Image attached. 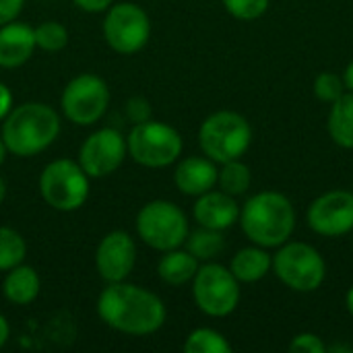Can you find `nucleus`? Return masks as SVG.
<instances>
[{
  "mask_svg": "<svg viewBox=\"0 0 353 353\" xmlns=\"http://www.w3.org/2000/svg\"><path fill=\"white\" fill-rule=\"evenodd\" d=\"M225 10L240 21H254L269 8V0H221Z\"/></svg>",
  "mask_w": 353,
  "mask_h": 353,
  "instance_id": "cd10ccee",
  "label": "nucleus"
},
{
  "mask_svg": "<svg viewBox=\"0 0 353 353\" xmlns=\"http://www.w3.org/2000/svg\"><path fill=\"white\" fill-rule=\"evenodd\" d=\"M217 184L223 192H228L232 196L246 194L250 184H252L250 168L246 163H242L240 159H232V161L221 163V170L217 172Z\"/></svg>",
  "mask_w": 353,
  "mask_h": 353,
  "instance_id": "5701e85b",
  "label": "nucleus"
},
{
  "mask_svg": "<svg viewBox=\"0 0 353 353\" xmlns=\"http://www.w3.org/2000/svg\"><path fill=\"white\" fill-rule=\"evenodd\" d=\"M252 143V128L248 120L230 110L215 112L205 118L199 130L201 151L215 163L240 159Z\"/></svg>",
  "mask_w": 353,
  "mask_h": 353,
  "instance_id": "20e7f679",
  "label": "nucleus"
},
{
  "mask_svg": "<svg viewBox=\"0 0 353 353\" xmlns=\"http://www.w3.org/2000/svg\"><path fill=\"white\" fill-rule=\"evenodd\" d=\"M60 105L72 124L91 126L105 114L110 105V87L101 77L83 72L64 87Z\"/></svg>",
  "mask_w": 353,
  "mask_h": 353,
  "instance_id": "9d476101",
  "label": "nucleus"
},
{
  "mask_svg": "<svg viewBox=\"0 0 353 353\" xmlns=\"http://www.w3.org/2000/svg\"><path fill=\"white\" fill-rule=\"evenodd\" d=\"M186 250L201 263H209L213 259H217L223 250H225V238L219 230H211V228H199L194 232H188L186 236Z\"/></svg>",
  "mask_w": 353,
  "mask_h": 353,
  "instance_id": "4be33fe9",
  "label": "nucleus"
},
{
  "mask_svg": "<svg viewBox=\"0 0 353 353\" xmlns=\"http://www.w3.org/2000/svg\"><path fill=\"white\" fill-rule=\"evenodd\" d=\"M186 353H230V341L215 329H196L184 341Z\"/></svg>",
  "mask_w": 353,
  "mask_h": 353,
  "instance_id": "b1692460",
  "label": "nucleus"
},
{
  "mask_svg": "<svg viewBox=\"0 0 353 353\" xmlns=\"http://www.w3.org/2000/svg\"><path fill=\"white\" fill-rule=\"evenodd\" d=\"M23 2L25 0H0V25L14 21L23 10Z\"/></svg>",
  "mask_w": 353,
  "mask_h": 353,
  "instance_id": "7c9ffc66",
  "label": "nucleus"
},
{
  "mask_svg": "<svg viewBox=\"0 0 353 353\" xmlns=\"http://www.w3.org/2000/svg\"><path fill=\"white\" fill-rule=\"evenodd\" d=\"M343 83H345V89H350L353 93V60L347 64V68L343 72Z\"/></svg>",
  "mask_w": 353,
  "mask_h": 353,
  "instance_id": "f704fd0d",
  "label": "nucleus"
},
{
  "mask_svg": "<svg viewBox=\"0 0 353 353\" xmlns=\"http://www.w3.org/2000/svg\"><path fill=\"white\" fill-rule=\"evenodd\" d=\"M137 263V246L128 232L116 230L110 232L97 246L95 267L103 281L118 283L124 281Z\"/></svg>",
  "mask_w": 353,
  "mask_h": 353,
  "instance_id": "4468645a",
  "label": "nucleus"
},
{
  "mask_svg": "<svg viewBox=\"0 0 353 353\" xmlns=\"http://www.w3.org/2000/svg\"><path fill=\"white\" fill-rule=\"evenodd\" d=\"M4 159H6V145H4V141H2V137H0V165H2Z\"/></svg>",
  "mask_w": 353,
  "mask_h": 353,
  "instance_id": "4c0bfd02",
  "label": "nucleus"
},
{
  "mask_svg": "<svg viewBox=\"0 0 353 353\" xmlns=\"http://www.w3.org/2000/svg\"><path fill=\"white\" fill-rule=\"evenodd\" d=\"M240 225L246 238L263 248H279L296 230L292 201L275 190L256 192L240 209Z\"/></svg>",
  "mask_w": 353,
  "mask_h": 353,
  "instance_id": "f03ea898",
  "label": "nucleus"
},
{
  "mask_svg": "<svg viewBox=\"0 0 353 353\" xmlns=\"http://www.w3.org/2000/svg\"><path fill=\"white\" fill-rule=\"evenodd\" d=\"M39 288H41V281H39V275L35 273V269L25 267L21 263L8 271L4 285H2V292L10 304L27 306L39 296Z\"/></svg>",
  "mask_w": 353,
  "mask_h": 353,
  "instance_id": "6ab92c4d",
  "label": "nucleus"
},
{
  "mask_svg": "<svg viewBox=\"0 0 353 353\" xmlns=\"http://www.w3.org/2000/svg\"><path fill=\"white\" fill-rule=\"evenodd\" d=\"M308 225L325 238H339L353 232V192L329 190L308 207Z\"/></svg>",
  "mask_w": 353,
  "mask_h": 353,
  "instance_id": "ddd939ff",
  "label": "nucleus"
},
{
  "mask_svg": "<svg viewBox=\"0 0 353 353\" xmlns=\"http://www.w3.org/2000/svg\"><path fill=\"white\" fill-rule=\"evenodd\" d=\"M196 271H199V261L188 250H180V248L168 250L157 265L159 279L176 288L192 281Z\"/></svg>",
  "mask_w": 353,
  "mask_h": 353,
  "instance_id": "aec40b11",
  "label": "nucleus"
},
{
  "mask_svg": "<svg viewBox=\"0 0 353 353\" xmlns=\"http://www.w3.org/2000/svg\"><path fill=\"white\" fill-rule=\"evenodd\" d=\"M35 31L25 23H4L0 25V66L17 68L25 64L35 50Z\"/></svg>",
  "mask_w": 353,
  "mask_h": 353,
  "instance_id": "dca6fc26",
  "label": "nucleus"
},
{
  "mask_svg": "<svg viewBox=\"0 0 353 353\" xmlns=\"http://www.w3.org/2000/svg\"><path fill=\"white\" fill-rule=\"evenodd\" d=\"M8 337H10V327H8L6 319L0 314V347L8 341Z\"/></svg>",
  "mask_w": 353,
  "mask_h": 353,
  "instance_id": "72a5a7b5",
  "label": "nucleus"
},
{
  "mask_svg": "<svg viewBox=\"0 0 353 353\" xmlns=\"http://www.w3.org/2000/svg\"><path fill=\"white\" fill-rule=\"evenodd\" d=\"M290 352L294 353H325L327 345L323 343V339L314 333H300L294 337V341L290 343Z\"/></svg>",
  "mask_w": 353,
  "mask_h": 353,
  "instance_id": "c85d7f7f",
  "label": "nucleus"
},
{
  "mask_svg": "<svg viewBox=\"0 0 353 353\" xmlns=\"http://www.w3.org/2000/svg\"><path fill=\"white\" fill-rule=\"evenodd\" d=\"M151 35L149 14L132 2L112 4L103 19V37L118 54H137Z\"/></svg>",
  "mask_w": 353,
  "mask_h": 353,
  "instance_id": "9b49d317",
  "label": "nucleus"
},
{
  "mask_svg": "<svg viewBox=\"0 0 353 353\" xmlns=\"http://www.w3.org/2000/svg\"><path fill=\"white\" fill-rule=\"evenodd\" d=\"M126 112H128V116H130L134 122H145V120L151 118V105H149V101L143 99V97H132V99L126 103Z\"/></svg>",
  "mask_w": 353,
  "mask_h": 353,
  "instance_id": "c756f323",
  "label": "nucleus"
},
{
  "mask_svg": "<svg viewBox=\"0 0 353 353\" xmlns=\"http://www.w3.org/2000/svg\"><path fill=\"white\" fill-rule=\"evenodd\" d=\"M4 196H6V184H4V180L0 178V205H2V201H4Z\"/></svg>",
  "mask_w": 353,
  "mask_h": 353,
  "instance_id": "58836bf2",
  "label": "nucleus"
},
{
  "mask_svg": "<svg viewBox=\"0 0 353 353\" xmlns=\"http://www.w3.org/2000/svg\"><path fill=\"white\" fill-rule=\"evenodd\" d=\"M329 134L335 145L353 149V93H343L331 103L329 114Z\"/></svg>",
  "mask_w": 353,
  "mask_h": 353,
  "instance_id": "412c9836",
  "label": "nucleus"
},
{
  "mask_svg": "<svg viewBox=\"0 0 353 353\" xmlns=\"http://www.w3.org/2000/svg\"><path fill=\"white\" fill-rule=\"evenodd\" d=\"M327 352H331V353H337V352L352 353V347H345V345H331V347H327Z\"/></svg>",
  "mask_w": 353,
  "mask_h": 353,
  "instance_id": "e433bc0d",
  "label": "nucleus"
},
{
  "mask_svg": "<svg viewBox=\"0 0 353 353\" xmlns=\"http://www.w3.org/2000/svg\"><path fill=\"white\" fill-rule=\"evenodd\" d=\"M273 269V256L263 246H248L234 254L230 271L240 283H256L269 275Z\"/></svg>",
  "mask_w": 353,
  "mask_h": 353,
  "instance_id": "a211bd4d",
  "label": "nucleus"
},
{
  "mask_svg": "<svg viewBox=\"0 0 353 353\" xmlns=\"http://www.w3.org/2000/svg\"><path fill=\"white\" fill-rule=\"evenodd\" d=\"M27 244L19 232L0 228V271H10L25 261Z\"/></svg>",
  "mask_w": 353,
  "mask_h": 353,
  "instance_id": "393cba45",
  "label": "nucleus"
},
{
  "mask_svg": "<svg viewBox=\"0 0 353 353\" xmlns=\"http://www.w3.org/2000/svg\"><path fill=\"white\" fill-rule=\"evenodd\" d=\"M345 93V83L339 74L335 72H321L314 79V95L325 101V103H333L337 101L341 95Z\"/></svg>",
  "mask_w": 353,
  "mask_h": 353,
  "instance_id": "bb28decb",
  "label": "nucleus"
},
{
  "mask_svg": "<svg viewBox=\"0 0 353 353\" xmlns=\"http://www.w3.org/2000/svg\"><path fill=\"white\" fill-rule=\"evenodd\" d=\"M101 321L124 335H151L165 323V306L153 292L132 283H110L97 300Z\"/></svg>",
  "mask_w": 353,
  "mask_h": 353,
  "instance_id": "f257e3e1",
  "label": "nucleus"
},
{
  "mask_svg": "<svg viewBox=\"0 0 353 353\" xmlns=\"http://www.w3.org/2000/svg\"><path fill=\"white\" fill-rule=\"evenodd\" d=\"M126 147L139 165L159 170L172 165L182 155L184 143L174 126L149 118L132 126L130 134L126 137Z\"/></svg>",
  "mask_w": 353,
  "mask_h": 353,
  "instance_id": "39448f33",
  "label": "nucleus"
},
{
  "mask_svg": "<svg viewBox=\"0 0 353 353\" xmlns=\"http://www.w3.org/2000/svg\"><path fill=\"white\" fill-rule=\"evenodd\" d=\"M41 199L56 211L70 213L85 205L89 196V176L79 161H50L39 176Z\"/></svg>",
  "mask_w": 353,
  "mask_h": 353,
  "instance_id": "0eeeda50",
  "label": "nucleus"
},
{
  "mask_svg": "<svg viewBox=\"0 0 353 353\" xmlns=\"http://www.w3.org/2000/svg\"><path fill=\"white\" fill-rule=\"evenodd\" d=\"M35 46L46 52H60L68 43V31L58 21H46L35 29Z\"/></svg>",
  "mask_w": 353,
  "mask_h": 353,
  "instance_id": "a878e982",
  "label": "nucleus"
},
{
  "mask_svg": "<svg viewBox=\"0 0 353 353\" xmlns=\"http://www.w3.org/2000/svg\"><path fill=\"white\" fill-rule=\"evenodd\" d=\"M192 296L203 314L223 319L240 304V281L223 265L205 263L192 279Z\"/></svg>",
  "mask_w": 353,
  "mask_h": 353,
  "instance_id": "1a4fd4ad",
  "label": "nucleus"
},
{
  "mask_svg": "<svg viewBox=\"0 0 353 353\" xmlns=\"http://www.w3.org/2000/svg\"><path fill=\"white\" fill-rule=\"evenodd\" d=\"M273 271L283 285L294 292H316L325 277L327 265L323 254L306 242H285L273 256Z\"/></svg>",
  "mask_w": 353,
  "mask_h": 353,
  "instance_id": "423d86ee",
  "label": "nucleus"
},
{
  "mask_svg": "<svg viewBox=\"0 0 353 353\" xmlns=\"http://www.w3.org/2000/svg\"><path fill=\"white\" fill-rule=\"evenodd\" d=\"M72 2L85 12H103L114 4V0H72Z\"/></svg>",
  "mask_w": 353,
  "mask_h": 353,
  "instance_id": "2f4dec72",
  "label": "nucleus"
},
{
  "mask_svg": "<svg viewBox=\"0 0 353 353\" xmlns=\"http://www.w3.org/2000/svg\"><path fill=\"white\" fill-rule=\"evenodd\" d=\"M126 153V139L116 128H99L81 145L79 163L89 178H103L122 165Z\"/></svg>",
  "mask_w": 353,
  "mask_h": 353,
  "instance_id": "f8f14e48",
  "label": "nucleus"
},
{
  "mask_svg": "<svg viewBox=\"0 0 353 353\" xmlns=\"http://www.w3.org/2000/svg\"><path fill=\"white\" fill-rule=\"evenodd\" d=\"M345 306H347V310H350V314L353 316V285L347 290V296H345Z\"/></svg>",
  "mask_w": 353,
  "mask_h": 353,
  "instance_id": "c9c22d12",
  "label": "nucleus"
},
{
  "mask_svg": "<svg viewBox=\"0 0 353 353\" xmlns=\"http://www.w3.org/2000/svg\"><path fill=\"white\" fill-rule=\"evenodd\" d=\"M217 168L215 161L205 157H186L178 163L174 172L176 188L188 196H201L209 192L217 184Z\"/></svg>",
  "mask_w": 353,
  "mask_h": 353,
  "instance_id": "f3484780",
  "label": "nucleus"
},
{
  "mask_svg": "<svg viewBox=\"0 0 353 353\" xmlns=\"http://www.w3.org/2000/svg\"><path fill=\"white\" fill-rule=\"evenodd\" d=\"M139 238L153 250L168 252L180 248L188 236V219L184 211L170 201H151L137 215Z\"/></svg>",
  "mask_w": 353,
  "mask_h": 353,
  "instance_id": "6e6552de",
  "label": "nucleus"
},
{
  "mask_svg": "<svg viewBox=\"0 0 353 353\" xmlns=\"http://www.w3.org/2000/svg\"><path fill=\"white\" fill-rule=\"evenodd\" d=\"M192 215L199 225L225 232L240 219V205L236 203V196L211 188L196 199Z\"/></svg>",
  "mask_w": 353,
  "mask_h": 353,
  "instance_id": "2eb2a0df",
  "label": "nucleus"
},
{
  "mask_svg": "<svg viewBox=\"0 0 353 353\" xmlns=\"http://www.w3.org/2000/svg\"><path fill=\"white\" fill-rule=\"evenodd\" d=\"M60 134V118L41 101H27L2 120V141L17 157H33L46 151Z\"/></svg>",
  "mask_w": 353,
  "mask_h": 353,
  "instance_id": "7ed1b4c3",
  "label": "nucleus"
},
{
  "mask_svg": "<svg viewBox=\"0 0 353 353\" xmlns=\"http://www.w3.org/2000/svg\"><path fill=\"white\" fill-rule=\"evenodd\" d=\"M10 110H12V93L4 83H0V122L8 116Z\"/></svg>",
  "mask_w": 353,
  "mask_h": 353,
  "instance_id": "473e14b6",
  "label": "nucleus"
}]
</instances>
